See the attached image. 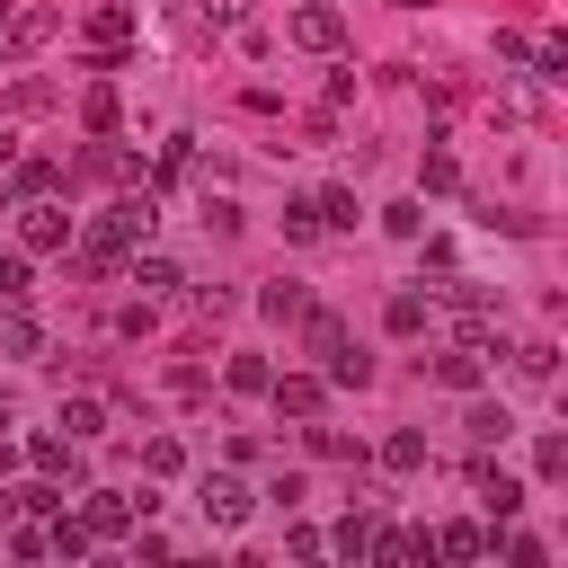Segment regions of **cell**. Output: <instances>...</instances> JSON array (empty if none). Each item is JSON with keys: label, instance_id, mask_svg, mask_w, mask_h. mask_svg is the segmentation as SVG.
I'll list each match as a JSON object with an SVG mask.
<instances>
[{"label": "cell", "instance_id": "cell-39", "mask_svg": "<svg viewBox=\"0 0 568 568\" xmlns=\"http://www.w3.org/2000/svg\"><path fill=\"white\" fill-rule=\"evenodd\" d=\"M204 18L213 27H248V0H204Z\"/></svg>", "mask_w": 568, "mask_h": 568}, {"label": "cell", "instance_id": "cell-5", "mask_svg": "<svg viewBox=\"0 0 568 568\" xmlns=\"http://www.w3.org/2000/svg\"><path fill=\"white\" fill-rule=\"evenodd\" d=\"M18 248H27V257H62V248H71V213H62L53 195H27V204H18Z\"/></svg>", "mask_w": 568, "mask_h": 568}, {"label": "cell", "instance_id": "cell-13", "mask_svg": "<svg viewBox=\"0 0 568 568\" xmlns=\"http://www.w3.org/2000/svg\"><path fill=\"white\" fill-rule=\"evenodd\" d=\"M435 382H444V390H462V399H470V390H479V382H488V355H479V346H453V355H435Z\"/></svg>", "mask_w": 568, "mask_h": 568}, {"label": "cell", "instance_id": "cell-22", "mask_svg": "<svg viewBox=\"0 0 568 568\" xmlns=\"http://www.w3.org/2000/svg\"><path fill=\"white\" fill-rule=\"evenodd\" d=\"M257 311H266V320H302V311H311V293H302V284H266V293H257Z\"/></svg>", "mask_w": 568, "mask_h": 568}, {"label": "cell", "instance_id": "cell-7", "mask_svg": "<svg viewBox=\"0 0 568 568\" xmlns=\"http://www.w3.org/2000/svg\"><path fill=\"white\" fill-rule=\"evenodd\" d=\"M133 515H151V497L133 506L124 488H89V506H80V524H89L98 541H124V532H133Z\"/></svg>", "mask_w": 568, "mask_h": 568}, {"label": "cell", "instance_id": "cell-31", "mask_svg": "<svg viewBox=\"0 0 568 568\" xmlns=\"http://www.w3.org/2000/svg\"><path fill=\"white\" fill-rule=\"evenodd\" d=\"M302 435H311V453H320V462H364V453H355L337 426H311V417H302Z\"/></svg>", "mask_w": 568, "mask_h": 568}, {"label": "cell", "instance_id": "cell-9", "mask_svg": "<svg viewBox=\"0 0 568 568\" xmlns=\"http://www.w3.org/2000/svg\"><path fill=\"white\" fill-rule=\"evenodd\" d=\"M44 36H53V9H36V0H27V9H9V36H0V62H27V53L44 44Z\"/></svg>", "mask_w": 568, "mask_h": 568}, {"label": "cell", "instance_id": "cell-29", "mask_svg": "<svg viewBox=\"0 0 568 568\" xmlns=\"http://www.w3.org/2000/svg\"><path fill=\"white\" fill-rule=\"evenodd\" d=\"M204 231H240V195H222L213 178H204Z\"/></svg>", "mask_w": 568, "mask_h": 568}, {"label": "cell", "instance_id": "cell-14", "mask_svg": "<svg viewBox=\"0 0 568 568\" xmlns=\"http://www.w3.org/2000/svg\"><path fill=\"white\" fill-rule=\"evenodd\" d=\"M80 124H89V133H115V124H124V98H115V80H89V98H80Z\"/></svg>", "mask_w": 568, "mask_h": 568}, {"label": "cell", "instance_id": "cell-16", "mask_svg": "<svg viewBox=\"0 0 568 568\" xmlns=\"http://www.w3.org/2000/svg\"><path fill=\"white\" fill-rule=\"evenodd\" d=\"M462 426H470V444H506V435H515V417H506L497 399H470V417H462Z\"/></svg>", "mask_w": 568, "mask_h": 568}, {"label": "cell", "instance_id": "cell-8", "mask_svg": "<svg viewBox=\"0 0 568 568\" xmlns=\"http://www.w3.org/2000/svg\"><path fill=\"white\" fill-rule=\"evenodd\" d=\"M124 284H142V302H160V293H178V284H186V266H178V257H160V248H133V257H124Z\"/></svg>", "mask_w": 568, "mask_h": 568}, {"label": "cell", "instance_id": "cell-20", "mask_svg": "<svg viewBox=\"0 0 568 568\" xmlns=\"http://www.w3.org/2000/svg\"><path fill=\"white\" fill-rule=\"evenodd\" d=\"M222 382H231L240 399H257V390H266L275 373H266V355H231V364H222Z\"/></svg>", "mask_w": 568, "mask_h": 568}, {"label": "cell", "instance_id": "cell-41", "mask_svg": "<svg viewBox=\"0 0 568 568\" xmlns=\"http://www.w3.org/2000/svg\"><path fill=\"white\" fill-rule=\"evenodd\" d=\"M9 9H18V0H0V36H9Z\"/></svg>", "mask_w": 568, "mask_h": 568}, {"label": "cell", "instance_id": "cell-40", "mask_svg": "<svg viewBox=\"0 0 568 568\" xmlns=\"http://www.w3.org/2000/svg\"><path fill=\"white\" fill-rule=\"evenodd\" d=\"M9 515H18V488H9V497H0V524H9Z\"/></svg>", "mask_w": 568, "mask_h": 568}, {"label": "cell", "instance_id": "cell-15", "mask_svg": "<svg viewBox=\"0 0 568 568\" xmlns=\"http://www.w3.org/2000/svg\"><path fill=\"white\" fill-rule=\"evenodd\" d=\"M382 320H390V337H426L435 302H426V293H390V311H382Z\"/></svg>", "mask_w": 568, "mask_h": 568}, {"label": "cell", "instance_id": "cell-26", "mask_svg": "<svg viewBox=\"0 0 568 568\" xmlns=\"http://www.w3.org/2000/svg\"><path fill=\"white\" fill-rule=\"evenodd\" d=\"M89 541H98V532H89L80 515H62V524L44 532V550H62V559H89Z\"/></svg>", "mask_w": 568, "mask_h": 568}, {"label": "cell", "instance_id": "cell-33", "mask_svg": "<svg viewBox=\"0 0 568 568\" xmlns=\"http://www.w3.org/2000/svg\"><path fill=\"white\" fill-rule=\"evenodd\" d=\"M142 462H151L160 479H178V470H186V444H178V435H151V444H142Z\"/></svg>", "mask_w": 568, "mask_h": 568}, {"label": "cell", "instance_id": "cell-3", "mask_svg": "<svg viewBox=\"0 0 568 568\" xmlns=\"http://www.w3.org/2000/svg\"><path fill=\"white\" fill-rule=\"evenodd\" d=\"M80 53H89L98 71H115V62L133 53V9H124V0H106V9H89V18H80Z\"/></svg>", "mask_w": 568, "mask_h": 568}, {"label": "cell", "instance_id": "cell-11", "mask_svg": "<svg viewBox=\"0 0 568 568\" xmlns=\"http://www.w3.org/2000/svg\"><path fill=\"white\" fill-rule=\"evenodd\" d=\"M470 497H479V506L506 524V515L524 506V479H515V470H497V462H479V470H470Z\"/></svg>", "mask_w": 568, "mask_h": 568}, {"label": "cell", "instance_id": "cell-4", "mask_svg": "<svg viewBox=\"0 0 568 568\" xmlns=\"http://www.w3.org/2000/svg\"><path fill=\"white\" fill-rule=\"evenodd\" d=\"M195 506H204V524H213V532H240V524H248V506H257V488H248L240 470H204V479H195Z\"/></svg>", "mask_w": 568, "mask_h": 568}, {"label": "cell", "instance_id": "cell-2", "mask_svg": "<svg viewBox=\"0 0 568 568\" xmlns=\"http://www.w3.org/2000/svg\"><path fill=\"white\" fill-rule=\"evenodd\" d=\"M151 222H160V186L142 178V186H124L89 231H98V240H115V248H142V240H151Z\"/></svg>", "mask_w": 568, "mask_h": 568}, {"label": "cell", "instance_id": "cell-35", "mask_svg": "<svg viewBox=\"0 0 568 568\" xmlns=\"http://www.w3.org/2000/svg\"><path fill=\"white\" fill-rule=\"evenodd\" d=\"M417 178H426L435 195H453V186H462V169H453V151H426V169H417Z\"/></svg>", "mask_w": 568, "mask_h": 568}, {"label": "cell", "instance_id": "cell-17", "mask_svg": "<svg viewBox=\"0 0 568 568\" xmlns=\"http://www.w3.org/2000/svg\"><path fill=\"white\" fill-rule=\"evenodd\" d=\"M320 550H337V559H364V550H373V515L355 506V515H346V524H337V532H328Z\"/></svg>", "mask_w": 568, "mask_h": 568}, {"label": "cell", "instance_id": "cell-12", "mask_svg": "<svg viewBox=\"0 0 568 568\" xmlns=\"http://www.w3.org/2000/svg\"><path fill=\"white\" fill-rule=\"evenodd\" d=\"M0 178H9L0 195H18V204H27V195H62V169H53V160H9Z\"/></svg>", "mask_w": 568, "mask_h": 568}, {"label": "cell", "instance_id": "cell-6", "mask_svg": "<svg viewBox=\"0 0 568 568\" xmlns=\"http://www.w3.org/2000/svg\"><path fill=\"white\" fill-rule=\"evenodd\" d=\"M284 36H293L302 53H337V44H346V18H337V0H302Z\"/></svg>", "mask_w": 568, "mask_h": 568}, {"label": "cell", "instance_id": "cell-43", "mask_svg": "<svg viewBox=\"0 0 568 568\" xmlns=\"http://www.w3.org/2000/svg\"><path fill=\"white\" fill-rule=\"evenodd\" d=\"M399 9H426V0H399Z\"/></svg>", "mask_w": 568, "mask_h": 568}, {"label": "cell", "instance_id": "cell-38", "mask_svg": "<svg viewBox=\"0 0 568 568\" xmlns=\"http://www.w3.org/2000/svg\"><path fill=\"white\" fill-rule=\"evenodd\" d=\"M497 550H506V559H515V568H541V541H532V532H506V541H497Z\"/></svg>", "mask_w": 568, "mask_h": 568}, {"label": "cell", "instance_id": "cell-23", "mask_svg": "<svg viewBox=\"0 0 568 568\" xmlns=\"http://www.w3.org/2000/svg\"><path fill=\"white\" fill-rule=\"evenodd\" d=\"M515 373H524V382H550V373H559V346H550V337L515 346Z\"/></svg>", "mask_w": 568, "mask_h": 568}, {"label": "cell", "instance_id": "cell-34", "mask_svg": "<svg viewBox=\"0 0 568 568\" xmlns=\"http://www.w3.org/2000/svg\"><path fill=\"white\" fill-rule=\"evenodd\" d=\"M44 106H53V80H18L9 89V115H44Z\"/></svg>", "mask_w": 568, "mask_h": 568}, {"label": "cell", "instance_id": "cell-19", "mask_svg": "<svg viewBox=\"0 0 568 568\" xmlns=\"http://www.w3.org/2000/svg\"><path fill=\"white\" fill-rule=\"evenodd\" d=\"M44 337H36V320L18 311V302H0V355H36Z\"/></svg>", "mask_w": 568, "mask_h": 568}, {"label": "cell", "instance_id": "cell-25", "mask_svg": "<svg viewBox=\"0 0 568 568\" xmlns=\"http://www.w3.org/2000/svg\"><path fill=\"white\" fill-rule=\"evenodd\" d=\"M382 470H426V435H408V426H399V435L382 444Z\"/></svg>", "mask_w": 568, "mask_h": 568}, {"label": "cell", "instance_id": "cell-37", "mask_svg": "<svg viewBox=\"0 0 568 568\" xmlns=\"http://www.w3.org/2000/svg\"><path fill=\"white\" fill-rule=\"evenodd\" d=\"M532 462H541V479H568V444H559V435H541V453H532Z\"/></svg>", "mask_w": 568, "mask_h": 568}, {"label": "cell", "instance_id": "cell-32", "mask_svg": "<svg viewBox=\"0 0 568 568\" xmlns=\"http://www.w3.org/2000/svg\"><path fill=\"white\" fill-rule=\"evenodd\" d=\"M27 453H36V470H44V479H62V470H71V435H36Z\"/></svg>", "mask_w": 568, "mask_h": 568}, {"label": "cell", "instance_id": "cell-21", "mask_svg": "<svg viewBox=\"0 0 568 568\" xmlns=\"http://www.w3.org/2000/svg\"><path fill=\"white\" fill-rule=\"evenodd\" d=\"M36 293V266H27V248H0V302H27Z\"/></svg>", "mask_w": 568, "mask_h": 568}, {"label": "cell", "instance_id": "cell-42", "mask_svg": "<svg viewBox=\"0 0 568 568\" xmlns=\"http://www.w3.org/2000/svg\"><path fill=\"white\" fill-rule=\"evenodd\" d=\"M0 426H9V399H0Z\"/></svg>", "mask_w": 568, "mask_h": 568}, {"label": "cell", "instance_id": "cell-28", "mask_svg": "<svg viewBox=\"0 0 568 568\" xmlns=\"http://www.w3.org/2000/svg\"><path fill=\"white\" fill-rule=\"evenodd\" d=\"M311 204H320V231H355V195H337V186H320Z\"/></svg>", "mask_w": 568, "mask_h": 568}, {"label": "cell", "instance_id": "cell-27", "mask_svg": "<svg viewBox=\"0 0 568 568\" xmlns=\"http://www.w3.org/2000/svg\"><path fill=\"white\" fill-rule=\"evenodd\" d=\"M524 62H532V80H568V44H559V36H541Z\"/></svg>", "mask_w": 568, "mask_h": 568}, {"label": "cell", "instance_id": "cell-18", "mask_svg": "<svg viewBox=\"0 0 568 568\" xmlns=\"http://www.w3.org/2000/svg\"><path fill=\"white\" fill-rule=\"evenodd\" d=\"M435 559H488V532L479 524H444L435 532Z\"/></svg>", "mask_w": 568, "mask_h": 568}, {"label": "cell", "instance_id": "cell-10", "mask_svg": "<svg viewBox=\"0 0 568 568\" xmlns=\"http://www.w3.org/2000/svg\"><path fill=\"white\" fill-rule=\"evenodd\" d=\"M266 399H275V417H320L328 382L320 373H284V382H266Z\"/></svg>", "mask_w": 568, "mask_h": 568}, {"label": "cell", "instance_id": "cell-1", "mask_svg": "<svg viewBox=\"0 0 568 568\" xmlns=\"http://www.w3.org/2000/svg\"><path fill=\"white\" fill-rule=\"evenodd\" d=\"M302 337H311V355H320V382H355V390L373 382V355L346 337L337 311H302Z\"/></svg>", "mask_w": 568, "mask_h": 568}, {"label": "cell", "instance_id": "cell-36", "mask_svg": "<svg viewBox=\"0 0 568 568\" xmlns=\"http://www.w3.org/2000/svg\"><path fill=\"white\" fill-rule=\"evenodd\" d=\"M18 506H27V515H62V488H53V479H36V488H18Z\"/></svg>", "mask_w": 568, "mask_h": 568}, {"label": "cell", "instance_id": "cell-24", "mask_svg": "<svg viewBox=\"0 0 568 568\" xmlns=\"http://www.w3.org/2000/svg\"><path fill=\"white\" fill-rule=\"evenodd\" d=\"M98 426H106V408H98V399H62V435H71V444H89Z\"/></svg>", "mask_w": 568, "mask_h": 568}, {"label": "cell", "instance_id": "cell-30", "mask_svg": "<svg viewBox=\"0 0 568 568\" xmlns=\"http://www.w3.org/2000/svg\"><path fill=\"white\" fill-rule=\"evenodd\" d=\"M284 240H328V231H320V204H311V195H293V204H284Z\"/></svg>", "mask_w": 568, "mask_h": 568}]
</instances>
